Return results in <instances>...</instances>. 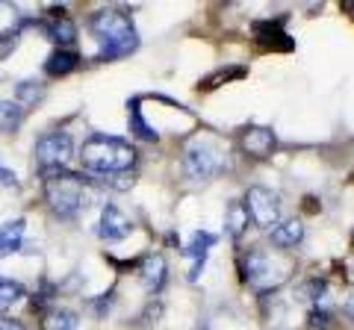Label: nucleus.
Masks as SVG:
<instances>
[{
  "mask_svg": "<svg viewBox=\"0 0 354 330\" xmlns=\"http://www.w3.org/2000/svg\"><path fill=\"white\" fill-rule=\"evenodd\" d=\"M242 278L245 283H251L254 289H274L290 278V269L281 266V260L269 257L260 248H251L245 257H242Z\"/></svg>",
  "mask_w": 354,
  "mask_h": 330,
  "instance_id": "39448f33",
  "label": "nucleus"
},
{
  "mask_svg": "<svg viewBox=\"0 0 354 330\" xmlns=\"http://www.w3.org/2000/svg\"><path fill=\"white\" fill-rule=\"evenodd\" d=\"M186 177L195 183H209L230 168V153L213 136H195L183 151Z\"/></svg>",
  "mask_w": 354,
  "mask_h": 330,
  "instance_id": "7ed1b4c3",
  "label": "nucleus"
},
{
  "mask_svg": "<svg viewBox=\"0 0 354 330\" xmlns=\"http://www.w3.org/2000/svg\"><path fill=\"white\" fill-rule=\"evenodd\" d=\"M88 32H92L95 41L101 45L104 59L130 57V53L139 48V32L133 27V18L118 6L97 9L92 21H88Z\"/></svg>",
  "mask_w": 354,
  "mask_h": 330,
  "instance_id": "f03ea898",
  "label": "nucleus"
},
{
  "mask_svg": "<svg viewBox=\"0 0 354 330\" xmlns=\"http://www.w3.org/2000/svg\"><path fill=\"white\" fill-rule=\"evenodd\" d=\"M18 48V30H0V57H9Z\"/></svg>",
  "mask_w": 354,
  "mask_h": 330,
  "instance_id": "b1692460",
  "label": "nucleus"
},
{
  "mask_svg": "<svg viewBox=\"0 0 354 330\" xmlns=\"http://www.w3.org/2000/svg\"><path fill=\"white\" fill-rule=\"evenodd\" d=\"M27 239V222L24 218H9L0 224V260L18 254Z\"/></svg>",
  "mask_w": 354,
  "mask_h": 330,
  "instance_id": "f8f14e48",
  "label": "nucleus"
},
{
  "mask_svg": "<svg viewBox=\"0 0 354 330\" xmlns=\"http://www.w3.org/2000/svg\"><path fill=\"white\" fill-rule=\"evenodd\" d=\"M130 109V124H133V133H136L139 139H148V142H157V130H151L145 124V115H142V97H133V101L127 104Z\"/></svg>",
  "mask_w": 354,
  "mask_h": 330,
  "instance_id": "f3484780",
  "label": "nucleus"
},
{
  "mask_svg": "<svg viewBox=\"0 0 354 330\" xmlns=\"http://www.w3.org/2000/svg\"><path fill=\"white\" fill-rule=\"evenodd\" d=\"M307 322H310V330H330V324H334V313H330V307H313Z\"/></svg>",
  "mask_w": 354,
  "mask_h": 330,
  "instance_id": "4be33fe9",
  "label": "nucleus"
},
{
  "mask_svg": "<svg viewBox=\"0 0 354 330\" xmlns=\"http://www.w3.org/2000/svg\"><path fill=\"white\" fill-rule=\"evenodd\" d=\"M77 65H80V53L74 50H53L48 62H44V74L50 77H68L77 71Z\"/></svg>",
  "mask_w": 354,
  "mask_h": 330,
  "instance_id": "4468645a",
  "label": "nucleus"
},
{
  "mask_svg": "<svg viewBox=\"0 0 354 330\" xmlns=\"http://www.w3.org/2000/svg\"><path fill=\"white\" fill-rule=\"evenodd\" d=\"M41 95H44V83H36V80H24V83H18L15 86V97H18V106L21 104H39L41 101Z\"/></svg>",
  "mask_w": 354,
  "mask_h": 330,
  "instance_id": "412c9836",
  "label": "nucleus"
},
{
  "mask_svg": "<svg viewBox=\"0 0 354 330\" xmlns=\"http://www.w3.org/2000/svg\"><path fill=\"white\" fill-rule=\"evenodd\" d=\"M44 197L59 218H77L88 204V186L74 171H50L44 174Z\"/></svg>",
  "mask_w": 354,
  "mask_h": 330,
  "instance_id": "20e7f679",
  "label": "nucleus"
},
{
  "mask_svg": "<svg viewBox=\"0 0 354 330\" xmlns=\"http://www.w3.org/2000/svg\"><path fill=\"white\" fill-rule=\"evenodd\" d=\"M346 316H348L351 322H354V295H351V298L346 301Z\"/></svg>",
  "mask_w": 354,
  "mask_h": 330,
  "instance_id": "bb28decb",
  "label": "nucleus"
},
{
  "mask_svg": "<svg viewBox=\"0 0 354 330\" xmlns=\"http://www.w3.org/2000/svg\"><path fill=\"white\" fill-rule=\"evenodd\" d=\"M41 330H77V316L71 310L57 307V310H50L48 316H44Z\"/></svg>",
  "mask_w": 354,
  "mask_h": 330,
  "instance_id": "aec40b11",
  "label": "nucleus"
},
{
  "mask_svg": "<svg viewBox=\"0 0 354 330\" xmlns=\"http://www.w3.org/2000/svg\"><path fill=\"white\" fill-rule=\"evenodd\" d=\"M269 242H272L274 248H281V251L298 248L304 242V224H301V218H281V222L269 230Z\"/></svg>",
  "mask_w": 354,
  "mask_h": 330,
  "instance_id": "9b49d317",
  "label": "nucleus"
},
{
  "mask_svg": "<svg viewBox=\"0 0 354 330\" xmlns=\"http://www.w3.org/2000/svg\"><path fill=\"white\" fill-rule=\"evenodd\" d=\"M245 213L254 218V224H260L266 230H272L281 222V197L272 189H263V186H251L245 192Z\"/></svg>",
  "mask_w": 354,
  "mask_h": 330,
  "instance_id": "0eeeda50",
  "label": "nucleus"
},
{
  "mask_svg": "<svg viewBox=\"0 0 354 330\" xmlns=\"http://www.w3.org/2000/svg\"><path fill=\"white\" fill-rule=\"evenodd\" d=\"M24 295H27L24 283L15 280V278H3V274H0V313L18 307L21 301H24Z\"/></svg>",
  "mask_w": 354,
  "mask_h": 330,
  "instance_id": "2eb2a0df",
  "label": "nucleus"
},
{
  "mask_svg": "<svg viewBox=\"0 0 354 330\" xmlns=\"http://www.w3.org/2000/svg\"><path fill=\"white\" fill-rule=\"evenodd\" d=\"M216 242H218V236H216V233H209V230H195L192 239L186 242V248H183V251L192 257L189 283H195V280L204 274V269H207V257H209V251L216 248Z\"/></svg>",
  "mask_w": 354,
  "mask_h": 330,
  "instance_id": "9d476101",
  "label": "nucleus"
},
{
  "mask_svg": "<svg viewBox=\"0 0 354 330\" xmlns=\"http://www.w3.org/2000/svg\"><path fill=\"white\" fill-rule=\"evenodd\" d=\"M74 157V139L65 130H50L36 142V162L41 165V174L65 171V165Z\"/></svg>",
  "mask_w": 354,
  "mask_h": 330,
  "instance_id": "423d86ee",
  "label": "nucleus"
},
{
  "mask_svg": "<svg viewBox=\"0 0 354 330\" xmlns=\"http://www.w3.org/2000/svg\"><path fill=\"white\" fill-rule=\"evenodd\" d=\"M80 165L83 171L95 174V177H118V174H127L136 165V148L118 136L97 133L83 142Z\"/></svg>",
  "mask_w": 354,
  "mask_h": 330,
  "instance_id": "f257e3e1",
  "label": "nucleus"
},
{
  "mask_svg": "<svg viewBox=\"0 0 354 330\" xmlns=\"http://www.w3.org/2000/svg\"><path fill=\"white\" fill-rule=\"evenodd\" d=\"M239 145H242V151H245L251 159H266V157H272L274 148H278V136H274L272 127L251 124V127L242 130Z\"/></svg>",
  "mask_w": 354,
  "mask_h": 330,
  "instance_id": "1a4fd4ad",
  "label": "nucleus"
},
{
  "mask_svg": "<svg viewBox=\"0 0 354 330\" xmlns=\"http://www.w3.org/2000/svg\"><path fill=\"white\" fill-rule=\"evenodd\" d=\"M24 121V109H21L15 101H0V130L3 133H15Z\"/></svg>",
  "mask_w": 354,
  "mask_h": 330,
  "instance_id": "6ab92c4d",
  "label": "nucleus"
},
{
  "mask_svg": "<svg viewBox=\"0 0 354 330\" xmlns=\"http://www.w3.org/2000/svg\"><path fill=\"white\" fill-rule=\"evenodd\" d=\"M48 36L57 41L59 48H68V45H74V41H77V27H74V21H68L65 15H59V18L48 27Z\"/></svg>",
  "mask_w": 354,
  "mask_h": 330,
  "instance_id": "a211bd4d",
  "label": "nucleus"
},
{
  "mask_svg": "<svg viewBox=\"0 0 354 330\" xmlns=\"http://www.w3.org/2000/svg\"><path fill=\"white\" fill-rule=\"evenodd\" d=\"M0 186H9V189H18L21 186V180H18V174L9 168V165L0 159Z\"/></svg>",
  "mask_w": 354,
  "mask_h": 330,
  "instance_id": "393cba45",
  "label": "nucleus"
},
{
  "mask_svg": "<svg viewBox=\"0 0 354 330\" xmlns=\"http://www.w3.org/2000/svg\"><path fill=\"white\" fill-rule=\"evenodd\" d=\"M225 230L230 239H242V233L248 230V213H245V204L234 201L227 206V215H225Z\"/></svg>",
  "mask_w": 354,
  "mask_h": 330,
  "instance_id": "dca6fc26",
  "label": "nucleus"
},
{
  "mask_svg": "<svg viewBox=\"0 0 354 330\" xmlns=\"http://www.w3.org/2000/svg\"><path fill=\"white\" fill-rule=\"evenodd\" d=\"M0 330H24V324H18V322H0Z\"/></svg>",
  "mask_w": 354,
  "mask_h": 330,
  "instance_id": "a878e982",
  "label": "nucleus"
},
{
  "mask_svg": "<svg viewBox=\"0 0 354 330\" xmlns=\"http://www.w3.org/2000/svg\"><path fill=\"white\" fill-rule=\"evenodd\" d=\"M133 233V218L115 204H104L101 206V218H97V236L104 242H124Z\"/></svg>",
  "mask_w": 354,
  "mask_h": 330,
  "instance_id": "6e6552de",
  "label": "nucleus"
},
{
  "mask_svg": "<svg viewBox=\"0 0 354 330\" xmlns=\"http://www.w3.org/2000/svg\"><path fill=\"white\" fill-rule=\"evenodd\" d=\"M239 77H245V68H239V65H234V68L216 71V77H213V80H204V83H198V89H216L218 83H227V80H239Z\"/></svg>",
  "mask_w": 354,
  "mask_h": 330,
  "instance_id": "5701e85b",
  "label": "nucleus"
},
{
  "mask_svg": "<svg viewBox=\"0 0 354 330\" xmlns=\"http://www.w3.org/2000/svg\"><path fill=\"white\" fill-rule=\"evenodd\" d=\"M139 278H142V286H145L148 292H160L165 286V280H169V262H165L160 254L148 257L139 266Z\"/></svg>",
  "mask_w": 354,
  "mask_h": 330,
  "instance_id": "ddd939ff",
  "label": "nucleus"
}]
</instances>
